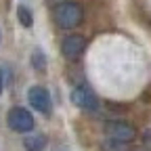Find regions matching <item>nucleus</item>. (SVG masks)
I'll list each match as a JSON object with an SVG mask.
<instances>
[{
  "mask_svg": "<svg viewBox=\"0 0 151 151\" xmlns=\"http://www.w3.org/2000/svg\"><path fill=\"white\" fill-rule=\"evenodd\" d=\"M52 17H55V23L61 29H73L82 23L84 13H82V6L76 2H61L55 6Z\"/></svg>",
  "mask_w": 151,
  "mask_h": 151,
  "instance_id": "nucleus-1",
  "label": "nucleus"
},
{
  "mask_svg": "<svg viewBox=\"0 0 151 151\" xmlns=\"http://www.w3.org/2000/svg\"><path fill=\"white\" fill-rule=\"evenodd\" d=\"M6 120H9V128L15 132H32L34 128V116L23 107H13Z\"/></svg>",
  "mask_w": 151,
  "mask_h": 151,
  "instance_id": "nucleus-2",
  "label": "nucleus"
},
{
  "mask_svg": "<svg viewBox=\"0 0 151 151\" xmlns=\"http://www.w3.org/2000/svg\"><path fill=\"white\" fill-rule=\"evenodd\" d=\"M105 134H107V139L116 141V143H130V141H134L137 130L126 122H109L105 126Z\"/></svg>",
  "mask_w": 151,
  "mask_h": 151,
  "instance_id": "nucleus-3",
  "label": "nucleus"
},
{
  "mask_svg": "<svg viewBox=\"0 0 151 151\" xmlns=\"http://www.w3.org/2000/svg\"><path fill=\"white\" fill-rule=\"evenodd\" d=\"M71 101L76 107H80L84 111H94L99 107V99L92 94V90H88L86 86H78L71 92Z\"/></svg>",
  "mask_w": 151,
  "mask_h": 151,
  "instance_id": "nucleus-4",
  "label": "nucleus"
},
{
  "mask_svg": "<svg viewBox=\"0 0 151 151\" xmlns=\"http://www.w3.org/2000/svg\"><path fill=\"white\" fill-rule=\"evenodd\" d=\"M27 99H29V105L36 109V111H40V113H48L50 111V94L46 88L42 86H32L27 90Z\"/></svg>",
  "mask_w": 151,
  "mask_h": 151,
  "instance_id": "nucleus-5",
  "label": "nucleus"
},
{
  "mask_svg": "<svg viewBox=\"0 0 151 151\" xmlns=\"http://www.w3.org/2000/svg\"><path fill=\"white\" fill-rule=\"evenodd\" d=\"M86 48V40L78 34H71V36H65V40L61 42V52L67 57V59H78V57L84 52Z\"/></svg>",
  "mask_w": 151,
  "mask_h": 151,
  "instance_id": "nucleus-6",
  "label": "nucleus"
},
{
  "mask_svg": "<svg viewBox=\"0 0 151 151\" xmlns=\"http://www.w3.org/2000/svg\"><path fill=\"white\" fill-rule=\"evenodd\" d=\"M23 147H25L27 151H42V149L46 147V137L40 134V132H34V134L25 137Z\"/></svg>",
  "mask_w": 151,
  "mask_h": 151,
  "instance_id": "nucleus-7",
  "label": "nucleus"
},
{
  "mask_svg": "<svg viewBox=\"0 0 151 151\" xmlns=\"http://www.w3.org/2000/svg\"><path fill=\"white\" fill-rule=\"evenodd\" d=\"M17 17H19V21H21L23 27H32V13L27 11V6H19L17 9Z\"/></svg>",
  "mask_w": 151,
  "mask_h": 151,
  "instance_id": "nucleus-8",
  "label": "nucleus"
},
{
  "mask_svg": "<svg viewBox=\"0 0 151 151\" xmlns=\"http://www.w3.org/2000/svg\"><path fill=\"white\" fill-rule=\"evenodd\" d=\"M32 61H34V67H36L38 71H44V69H46V59H44L42 50H36L34 57H32Z\"/></svg>",
  "mask_w": 151,
  "mask_h": 151,
  "instance_id": "nucleus-9",
  "label": "nucleus"
},
{
  "mask_svg": "<svg viewBox=\"0 0 151 151\" xmlns=\"http://www.w3.org/2000/svg\"><path fill=\"white\" fill-rule=\"evenodd\" d=\"M2 86H4V78H2V69H0V92H2Z\"/></svg>",
  "mask_w": 151,
  "mask_h": 151,
  "instance_id": "nucleus-10",
  "label": "nucleus"
}]
</instances>
